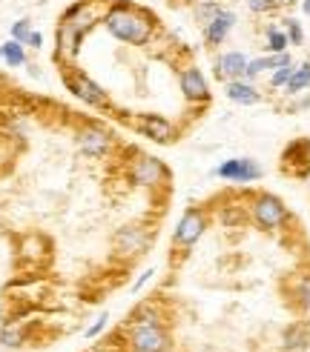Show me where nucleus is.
Listing matches in <instances>:
<instances>
[{
  "mask_svg": "<svg viewBox=\"0 0 310 352\" xmlns=\"http://www.w3.org/2000/svg\"><path fill=\"white\" fill-rule=\"evenodd\" d=\"M29 34H32V21H29V17H21V21H14V23L9 26V38H12V41L26 43Z\"/></svg>",
  "mask_w": 310,
  "mask_h": 352,
  "instance_id": "obj_26",
  "label": "nucleus"
},
{
  "mask_svg": "<svg viewBox=\"0 0 310 352\" xmlns=\"http://www.w3.org/2000/svg\"><path fill=\"white\" fill-rule=\"evenodd\" d=\"M17 255H21L23 261H29V263H41L49 255V243H46L43 235L29 232V235H23L21 241H17Z\"/></svg>",
  "mask_w": 310,
  "mask_h": 352,
  "instance_id": "obj_16",
  "label": "nucleus"
},
{
  "mask_svg": "<svg viewBox=\"0 0 310 352\" xmlns=\"http://www.w3.org/2000/svg\"><path fill=\"white\" fill-rule=\"evenodd\" d=\"M224 98L230 103H238V107H256V103H262V92H258V86L253 80H224Z\"/></svg>",
  "mask_w": 310,
  "mask_h": 352,
  "instance_id": "obj_15",
  "label": "nucleus"
},
{
  "mask_svg": "<svg viewBox=\"0 0 310 352\" xmlns=\"http://www.w3.org/2000/svg\"><path fill=\"white\" fill-rule=\"evenodd\" d=\"M0 46H3V63H6L9 69H21V66L29 63V58H26V43L9 38L6 43H0Z\"/></svg>",
  "mask_w": 310,
  "mask_h": 352,
  "instance_id": "obj_21",
  "label": "nucleus"
},
{
  "mask_svg": "<svg viewBox=\"0 0 310 352\" xmlns=\"http://www.w3.org/2000/svg\"><path fill=\"white\" fill-rule=\"evenodd\" d=\"M152 275H155V270H152V267H149V270H144L141 275H138V280H135V284H132V292H135V295L141 292V289L149 284V280H152Z\"/></svg>",
  "mask_w": 310,
  "mask_h": 352,
  "instance_id": "obj_32",
  "label": "nucleus"
},
{
  "mask_svg": "<svg viewBox=\"0 0 310 352\" xmlns=\"http://www.w3.org/2000/svg\"><path fill=\"white\" fill-rule=\"evenodd\" d=\"M155 241V230L147 223H127L112 235V250L118 258H138L144 255Z\"/></svg>",
  "mask_w": 310,
  "mask_h": 352,
  "instance_id": "obj_7",
  "label": "nucleus"
},
{
  "mask_svg": "<svg viewBox=\"0 0 310 352\" xmlns=\"http://www.w3.org/2000/svg\"><path fill=\"white\" fill-rule=\"evenodd\" d=\"M307 89H310V58H304L302 63L293 66V75H290V80L285 86V95L287 98H296V95H302Z\"/></svg>",
  "mask_w": 310,
  "mask_h": 352,
  "instance_id": "obj_17",
  "label": "nucleus"
},
{
  "mask_svg": "<svg viewBox=\"0 0 310 352\" xmlns=\"http://www.w3.org/2000/svg\"><path fill=\"white\" fill-rule=\"evenodd\" d=\"M110 6L112 0H75L72 6L63 9L55 29V60L61 66L75 63L83 38L103 21Z\"/></svg>",
  "mask_w": 310,
  "mask_h": 352,
  "instance_id": "obj_1",
  "label": "nucleus"
},
{
  "mask_svg": "<svg viewBox=\"0 0 310 352\" xmlns=\"http://www.w3.org/2000/svg\"><path fill=\"white\" fill-rule=\"evenodd\" d=\"M236 23H238V14L233 12V9H227L224 6L210 23H207L204 29H201V38H204V46L207 49H218L224 41L233 34V29H236Z\"/></svg>",
  "mask_w": 310,
  "mask_h": 352,
  "instance_id": "obj_13",
  "label": "nucleus"
},
{
  "mask_svg": "<svg viewBox=\"0 0 310 352\" xmlns=\"http://www.w3.org/2000/svg\"><path fill=\"white\" fill-rule=\"evenodd\" d=\"M141 324H164V315H161L158 307H155V301L141 304V307H135V309H132V315H130V327H141Z\"/></svg>",
  "mask_w": 310,
  "mask_h": 352,
  "instance_id": "obj_20",
  "label": "nucleus"
},
{
  "mask_svg": "<svg viewBox=\"0 0 310 352\" xmlns=\"http://www.w3.org/2000/svg\"><path fill=\"white\" fill-rule=\"evenodd\" d=\"M276 3H279V9H282V6H293L296 0H276Z\"/></svg>",
  "mask_w": 310,
  "mask_h": 352,
  "instance_id": "obj_35",
  "label": "nucleus"
},
{
  "mask_svg": "<svg viewBox=\"0 0 310 352\" xmlns=\"http://www.w3.org/2000/svg\"><path fill=\"white\" fill-rule=\"evenodd\" d=\"M262 175L265 169L256 157H227L213 169V178H221L227 184H256L262 181Z\"/></svg>",
  "mask_w": 310,
  "mask_h": 352,
  "instance_id": "obj_10",
  "label": "nucleus"
},
{
  "mask_svg": "<svg viewBox=\"0 0 310 352\" xmlns=\"http://www.w3.org/2000/svg\"><path fill=\"white\" fill-rule=\"evenodd\" d=\"M61 78H63V86H66V89L72 92L81 103H86L90 109H110V107H112L110 92L103 89L98 80H92L90 75H86L83 69H78L75 63L61 66Z\"/></svg>",
  "mask_w": 310,
  "mask_h": 352,
  "instance_id": "obj_3",
  "label": "nucleus"
},
{
  "mask_svg": "<svg viewBox=\"0 0 310 352\" xmlns=\"http://www.w3.org/2000/svg\"><path fill=\"white\" fill-rule=\"evenodd\" d=\"M178 86H181V95L187 103H210L213 92H210V80H207V75L201 72V69L196 63H187L181 66L178 72Z\"/></svg>",
  "mask_w": 310,
  "mask_h": 352,
  "instance_id": "obj_12",
  "label": "nucleus"
},
{
  "mask_svg": "<svg viewBox=\"0 0 310 352\" xmlns=\"http://www.w3.org/2000/svg\"><path fill=\"white\" fill-rule=\"evenodd\" d=\"M43 46V32H38V29H32V34H29V41H26V49H41Z\"/></svg>",
  "mask_w": 310,
  "mask_h": 352,
  "instance_id": "obj_33",
  "label": "nucleus"
},
{
  "mask_svg": "<svg viewBox=\"0 0 310 352\" xmlns=\"http://www.w3.org/2000/svg\"><path fill=\"white\" fill-rule=\"evenodd\" d=\"M247 215H250V209H247V212H245V209H241V206H224L221 209V212H218V221L224 223V226H236V223H241V221H247Z\"/></svg>",
  "mask_w": 310,
  "mask_h": 352,
  "instance_id": "obj_25",
  "label": "nucleus"
},
{
  "mask_svg": "<svg viewBox=\"0 0 310 352\" xmlns=\"http://www.w3.org/2000/svg\"><path fill=\"white\" fill-rule=\"evenodd\" d=\"M127 178H130V184L141 186V189H161V186L169 184V169H167V164L161 161V157L135 152L130 157Z\"/></svg>",
  "mask_w": 310,
  "mask_h": 352,
  "instance_id": "obj_5",
  "label": "nucleus"
},
{
  "mask_svg": "<svg viewBox=\"0 0 310 352\" xmlns=\"http://www.w3.org/2000/svg\"><path fill=\"white\" fill-rule=\"evenodd\" d=\"M296 298H299V304L304 309H310V272L296 278Z\"/></svg>",
  "mask_w": 310,
  "mask_h": 352,
  "instance_id": "obj_28",
  "label": "nucleus"
},
{
  "mask_svg": "<svg viewBox=\"0 0 310 352\" xmlns=\"http://www.w3.org/2000/svg\"><path fill=\"white\" fill-rule=\"evenodd\" d=\"M107 327H110V315H107V312H101L98 318L92 321V327H86L83 336H86V338H98V336H101V332L107 329Z\"/></svg>",
  "mask_w": 310,
  "mask_h": 352,
  "instance_id": "obj_30",
  "label": "nucleus"
},
{
  "mask_svg": "<svg viewBox=\"0 0 310 352\" xmlns=\"http://www.w3.org/2000/svg\"><path fill=\"white\" fill-rule=\"evenodd\" d=\"M207 226H210V215H207L204 206H189V209H184V215L178 218L176 230H172V246H176V250H181V252L193 250V246L204 238Z\"/></svg>",
  "mask_w": 310,
  "mask_h": 352,
  "instance_id": "obj_6",
  "label": "nucleus"
},
{
  "mask_svg": "<svg viewBox=\"0 0 310 352\" xmlns=\"http://www.w3.org/2000/svg\"><path fill=\"white\" fill-rule=\"evenodd\" d=\"M282 52H290V41L282 23H267L265 26V55H282Z\"/></svg>",
  "mask_w": 310,
  "mask_h": 352,
  "instance_id": "obj_18",
  "label": "nucleus"
},
{
  "mask_svg": "<svg viewBox=\"0 0 310 352\" xmlns=\"http://www.w3.org/2000/svg\"><path fill=\"white\" fill-rule=\"evenodd\" d=\"M250 221L265 232H276L290 223V209L282 198L270 195V192H258L250 198Z\"/></svg>",
  "mask_w": 310,
  "mask_h": 352,
  "instance_id": "obj_4",
  "label": "nucleus"
},
{
  "mask_svg": "<svg viewBox=\"0 0 310 352\" xmlns=\"http://www.w3.org/2000/svg\"><path fill=\"white\" fill-rule=\"evenodd\" d=\"M187 3H201V0H187Z\"/></svg>",
  "mask_w": 310,
  "mask_h": 352,
  "instance_id": "obj_38",
  "label": "nucleus"
},
{
  "mask_svg": "<svg viewBox=\"0 0 310 352\" xmlns=\"http://www.w3.org/2000/svg\"><path fill=\"white\" fill-rule=\"evenodd\" d=\"M26 341V324L23 321H6L0 327V344L3 346H21Z\"/></svg>",
  "mask_w": 310,
  "mask_h": 352,
  "instance_id": "obj_22",
  "label": "nucleus"
},
{
  "mask_svg": "<svg viewBox=\"0 0 310 352\" xmlns=\"http://www.w3.org/2000/svg\"><path fill=\"white\" fill-rule=\"evenodd\" d=\"M282 29L287 34L290 46H304V29H302V23L296 21V17H282Z\"/></svg>",
  "mask_w": 310,
  "mask_h": 352,
  "instance_id": "obj_24",
  "label": "nucleus"
},
{
  "mask_svg": "<svg viewBox=\"0 0 310 352\" xmlns=\"http://www.w3.org/2000/svg\"><path fill=\"white\" fill-rule=\"evenodd\" d=\"M302 14L310 17V0H302Z\"/></svg>",
  "mask_w": 310,
  "mask_h": 352,
  "instance_id": "obj_34",
  "label": "nucleus"
},
{
  "mask_svg": "<svg viewBox=\"0 0 310 352\" xmlns=\"http://www.w3.org/2000/svg\"><path fill=\"white\" fill-rule=\"evenodd\" d=\"M101 26L127 46H149L158 38V17L149 9L138 6L135 0H112Z\"/></svg>",
  "mask_w": 310,
  "mask_h": 352,
  "instance_id": "obj_2",
  "label": "nucleus"
},
{
  "mask_svg": "<svg viewBox=\"0 0 310 352\" xmlns=\"http://www.w3.org/2000/svg\"><path fill=\"white\" fill-rule=\"evenodd\" d=\"M224 9V3H221V0H201V3H193V21L204 29L207 23H210L213 21V17L218 14Z\"/></svg>",
  "mask_w": 310,
  "mask_h": 352,
  "instance_id": "obj_23",
  "label": "nucleus"
},
{
  "mask_svg": "<svg viewBox=\"0 0 310 352\" xmlns=\"http://www.w3.org/2000/svg\"><path fill=\"white\" fill-rule=\"evenodd\" d=\"M75 140H78L81 155L92 157V161H101V157L112 155V149H115V135L107 126H101V123H83Z\"/></svg>",
  "mask_w": 310,
  "mask_h": 352,
  "instance_id": "obj_9",
  "label": "nucleus"
},
{
  "mask_svg": "<svg viewBox=\"0 0 310 352\" xmlns=\"http://www.w3.org/2000/svg\"><path fill=\"white\" fill-rule=\"evenodd\" d=\"M127 123H130V126H132L138 135L149 138L152 144L167 146V144H176V140H178L176 123H172L169 118H164V115L144 112V115H132V118H127Z\"/></svg>",
  "mask_w": 310,
  "mask_h": 352,
  "instance_id": "obj_8",
  "label": "nucleus"
},
{
  "mask_svg": "<svg viewBox=\"0 0 310 352\" xmlns=\"http://www.w3.org/2000/svg\"><path fill=\"white\" fill-rule=\"evenodd\" d=\"M293 66H296V63H287V66L273 69V72H270V89H285L290 75H293Z\"/></svg>",
  "mask_w": 310,
  "mask_h": 352,
  "instance_id": "obj_27",
  "label": "nucleus"
},
{
  "mask_svg": "<svg viewBox=\"0 0 310 352\" xmlns=\"http://www.w3.org/2000/svg\"><path fill=\"white\" fill-rule=\"evenodd\" d=\"M287 109H290V112H304V109H310V92H302V95H296Z\"/></svg>",
  "mask_w": 310,
  "mask_h": 352,
  "instance_id": "obj_31",
  "label": "nucleus"
},
{
  "mask_svg": "<svg viewBox=\"0 0 310 352\" xmlns=\"http://www.w3.org/2000/svg\"><path fill=\"white\" fill-rule=\"evenodd\" d=\"M127 346H130V352H167L169 349V332L164 329V324L130 327Z\"/></svg>",
  "mask_w": 310,
  "mask_h": 352,
  "instance_id": "obj_11",
  "label": "nucleus"
},
{
  "mask_svg": "<svg viewBox=\"0 0 310 352\" xmlns=\"http://www.w3.org/2000/svg\"><path fill=\"white\" fill-rule=\"evenodd\" d=\"M310 344V332L304 324H290L282 332V349H307Z\"/></svg>",
  "mask_w": 310,
  "mask_h": 352,
  "instance_id": "obj_19",
  "label": "nucleus"
},
{
  "mask_svg": "<svg viewBox=\"0 0 310 352\" xmlns=\"http://www.w3.org/2000/svg\"><path fill=\"white\" fill-rule=\"evenodd\" d=\"M282 352H307V349H282Z\"/></svg>",
  "mask_w": 310,
  "mask_h": 352,
  "instance_id": "obj_36",
  "label": "nucleus"
},
{
  "mask_svg": "<svg viewBox=\"0 0 310 352\" xmlns=\"http://www.w3.org/2000/svg\"><path fill=\"white\" fill-rule=\"evenodd\" d=\"M0 60H3V46H0Z\"/></svg>",
  "mask_w": 310,
  "mask_h": 352,
  "instance_id": "obj_37",
  "label": "nucleus"
},
{
  "mask_svg": "<svg viewBox=\"0 0 310 352\" xmlns=\"http://www.w3.org/2000/svg\"><path fill=\"white\" fill-rule=\"evenodd\" d=\"M247 55L241 49H230V52H221V55L213 60V72L218 80H238L245 78V69H247Z\"/></svg>",
  "mask_w": 310,
  "mask_h": 352,
  "instance_id": "obj_14",
  "label": "nucleus"
},
{
  "mask_svg": "<svg viewBox=\"0 0 310 352\" xmlns=\"http://www.w3.org/2000/svg\"><path fill=\"white\" fill-rule=\"evenodd\" d=\"M247 9L253 14H273V12H279V3L276 0H245Z\"/></svg>",
  "mask_w": 310,
  "mask_h": 352,
  "instance_id": "obj_29",
  "label": "nucleus"
}]
</instances>
